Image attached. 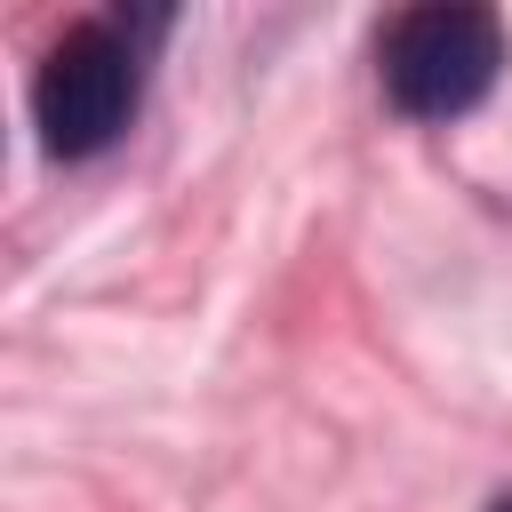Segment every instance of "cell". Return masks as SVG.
Segmentation results:
<instances>
[{"instance_id":"6da1fadb","label":"cell","mask_w":512,"mask_h":512,"mask_svg":"<svg viewBox=\"0 0 512 512\" xmlns=\"http://www.w3.org/2000/svg\"><path fill=\"white\" fill-rule=\"evenodd\" d=\"M160 16H80L32 72V128L56 160L104 152L144 96V40Z\"/></svg>"},{"instance_id":"7a4b0ae2","label":"cell","mask_w":512,"mask_h":512,"mask_svg":"<svg viewBox=\"0 0 512 512\" xmlns=\"http://www.w3.org/2000/svg\"><path fill=\"white\" fill-rule=\"evenodd\" d=\"M376 72L408 120H464L504 72V16L480 0L400 8L376 40Z\"/></svg>"},{"instance_id":"3957f363","label":"cell","mask_w":512,"mask_h":512,"mask_svg":"<svg viewBox=\"0 0 512 512\" xmlns=\"http://www.w3.org/2000/svg\"><path fill=\"white\" fill-rule=\"evenodd\" d=\"M488 512H512V488H504V496H496V504H488Z\"/></svg>"}]
</instances>
